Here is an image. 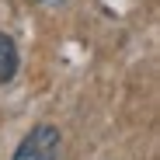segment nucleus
<instances>
[{
	"label": "nucleus",
	"mask_w": 160,
	"mask_h": 160,
	"mask_svg": "<svg viewBox=\"0 0 160 160\" xmlns=\"http://www.w3.org/2000/svg\"><path fill=\"white\" fill-rule=\"evenodd\" d=\"M59 157V129L56 125H35L21 139L11 160H56Z\"/></svg>",
	"instance_id": "1"
},
{
	"label": "nucleus",
	"mask_w": 160,
	"mask_h": 160,
	"mask_svg": "<svg viewBox=\"0 0 160 160\" xmlns=\"http://www.w3.org/2000/svg\"><path fill=\"white\" fill-rule=\"evenodd\" d=\"M14 73H18V49H14V38L0 32V84H7Z\"/></svg>",
	"instance_id": "2"
},
{
	"label": "nucleus",
	"mask_w": 160,
	"mask_h": 160,
	"mask_svg": "<svg viewBox=\"0 0 160 160\" xmlns=\"http://www.w3.org/2000/svg\"><path fill=\"white\" fill-rule=\"evenodd\" d=\"M35 4H49V0H35Z\"/></svg>",
	"instance_id": "3"
}]
</instances>
